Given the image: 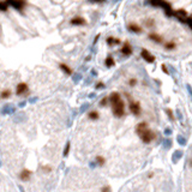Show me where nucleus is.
I'll return each instance as SVG.
<instances>
[{"mask_svg":"<svg viewBox=\"0 0 192 192\" xmlns=\"http://www.w3.org/2000/svg\"><path fill=\"white\" fill-rule=\"evenodd\" d=\"M110 104H112V110L113 114L116 118H121L125 114V104L124 101L121 100V96L119 93H112L108 97Z\"/></svg>","mask_w":192,"mask_h":192,"instance_id":"obj_1","label":"nucleus"},{"mask_svg":"<svg viewBox=\"0 0 192 192\" xmlns=\"http://www.w3.org/2000/svg\"><path fill=\"white\" fill-rule=\"evenodd\" d=\"M136 132L138 133V136L141 137V139L144 143H150L156 137V135L151 130L148 129V124L147 122H139L137 125V127H136Z\"/></svg>","mask_w":192,"mask_h":192,"instance_id":"obj_2","label":"nucleus"},{"mask_svg":"<svg viewBox=\"0 0 192 192\" xmlns=\"http://www.w3.org/2000/svg\"><path fill=\"white\" fill-rule=\"evenodd\" d=\"M174 17L180 22V23H186V19H187V17H189V13H187V11L186 10H184V8H179V10H177V11H174Z\"/></svg>","mask_w":192,"mask_h":192,"instance_id":"obj_3","label":"nucleus"},{"mask_svg":"<svg viewBox=\"0 0 192 192\" xmlns=\"http://www.w3.org/2000/svg\"><path fill=\"white\" fill-rule=\"evenodd\" d=\"M141 57H142L143 60L147 61L148 64H154V63H155V57H154L149 51H147L145 48H143V49L141 51Z\"/></svg>","mask_w":192,"mask_h":192,"instance_id":"obj_4","label":"nucleus"},{"mask_svg":"<svg viewBox=\"0 0 192 192\" xmlns=\"http://www.w3.org/2000/svg\"><path fill=\"white\" fill-rule=\"evenodd\" d=\"M141 110V103L138 101H130V112L133 115H139Z\"/></svg>","mask_w":192,"mask_h":192,"instance_id":"obj_5","label":"nucleus"},{"mask_svg":"<svg viewBox=\"0 0 192 192\" xmlns=\"http://www.w3.org/2000/svg\"><path fill=\"white\" fill-rule=\"evenodd\" d=\"M16 112V107L11 103H6L1 107V114L2 115H7V114H13Z\"/></svg>","mask_w":192,"mask_h":192,"instance_id":"obj_6","label":"nucleus"},{"mask_svg":"<svg viewBox=\"0 0 192 192\" xmlns=\"http://www.w3.org/2000/svg\"><path fill=\"white\" fill-rule=\"evenodd\" d=\"M6 2H7L8 6H12V7L17 8V10H22L24 7V5H25L24 0H6Z\"/></svg>","mask_w":192,"mask_h":192,"instance_id":"obj_7","label":"nucleus"},{"mask_svg":"<svg viewBox=\"0 0 192 192\" xmlns=\"http://www.w3.org/2000/svg\"><path fill=\"white\" fill-rule=\"evenodd\" d=\"M29 93V88L26 85V83H19L16 88V94L17 95H22V94H28Z\"/></svg>","mask_w":192,"mask_h":192,"instance_id":"obj_8","label":"nucleus"},{"mask_svg":"<svg viewBox=\"0 0 192 192\" xmlns=\"http://www.w3.org/2000/svg\"><path fill=\"white\" fill-rule=\"evenodd\" d=\"M71 25H85L87 24V20L83 18V17H79V16H76L73 17L71 20H70Z\"/></svg>","mask_w":192,"mask_h":192,"instance_id":"obj_9","label":"nucleus"},{"mask_svg":"<svg viewBox=\"0 0 192 192\" xmlns=\"http://www.w3.org/2000/svg\"><path fill=\"white\" fill-rule=\"evenodd\" d=\"M124 55H131L132 54V47L129 42H125L122 46H121V51H120Z\"/></svg>","mask_w":192,"mask_h":192,"instance_id":"obj_10","label":"nucleus"},{"mask_svg":"<svg viewBox=\"0 0 192 192\" xmlns=\"http://www.w3.org/2000/svg\"><path fill=\"white\" fill-rule=\"evenodd\" d=\"M127 29H129L131 33H135V34H141V33H142L141 25H138V24H136V23H130V24L127 25Z\"/></svg>","mask_w":192,"mask_h":192,"instance_id":"obj_11","label":"nucleus"},{"mask_svg":"<svg viewBox=\"0 0 192 192\" xmlns=\"http://www.w3.org/2000/svg\"><path fill=\"white\" fill-rule=\"evenodd\" d=\"M148 37H149V40H151V41H154L156 43H162L163 42V39L159 34H155V33H150L148 35Z\"/></svg>","mask_w":192,"mask_h":192,"instance_id":"obj_12","label":"nucleus"},{"mask_svg":"<svg viewBox=\"0 0 192 192\" xmlns=\"http://www.w3.org/2000/svg\"><path fill=\"white\" fill-rule=\"evenodd\" d=\"M30 177H31V172L28 171V169H24V171H22V172L19 173V179H20L22 181H28V180L30 179Z\"/></svg>","mask_w":192,"mask_h":192,"instance_id":"obj_13","label":"nucleus"},{"mask_svg":"<svg viewBox=\"0 0 192 192\" xmlns=\"http://www.w3.org/2000/svg\"><path fill=\"white\" fill-rule=\"evenodd\" d=\"M181 157H183V151H181V150H175V151L173 153V155H172V162H173V163H177Z\"/></svg>","mask_w":192,"mask_h":192,"instance_id":"obj_14","label":"nucleus"},{"mask_svg":"<svg viewBox=\"0 0 192 192\" xmlns=\"http://www.w3.org/2000/svg\"><path fill=\"white\" fill-rule=\"evenodd\" d=\"M26 120V115L24 113H19V114H16L13 116V121L14 122H23Z\"/></svg>","mask_w":192,"mask_h":192,"instance_id":"obj_15","label":"nucleus"},{"mask_svg":"<svg viewBox=\"0 0 192 192\" xmlns=\"http://www.w3.org/2000/svg\"><path fill=\"white\" fill-rule=\"evenodd\" d=\"M107 43L109 45V46H115V45H119L120 43V40L119 39H115V37H113V36H109V37H107Z\"/></svg>","mask_w":192,"mask_h":192,"instance_id":"obj_16","label":"nucleus"},{"mask_svg":"<svg viewBox=\"0 0 192 192\" xmlns=\"http://www.w3.org/2000/svg\"><path fill=\"white\" fill-rule=\"evenodd\" d=\"M104 64H106L107 67H112V66H114L115 61H114V59H113L112 55H108V57L106 58V60H104Z\"/></svg>","mask_w":192,"mask_h":192,"instance_id":"obj_17","label":"nucleus"},{"mask_svg":"<svg viewBox=\"0 0 192 192\" xmlns=\"http://www.w3.org/2000/svg\"><path fill=\"white\" fill-rule=\"evenodd\" d=\"M59 67H60V70H63L64 71V73H66V75H72V70L66 65V64H60L59 65Z\"/></svg>","mask_w":192,"mask_h":192,"instance_id":"obj_18","label":"nucleus"},{"mask_svg":"<svg viewBox=\"0 0 192 192\" xmlns=\"http://www.w3.org/2000/svg\"><path fill=\"white\" fill-rule=\"evenodd\" d=\"M82 79H83V75H82V73L77 72V73H73V75H72V81H73L75 83H79Z\"/></svg>","mask_w":192,"mask_h":192,"instance_id":"obj_19","label":"nucleus"},{"mask_svg":"<svg viewBox=\"0 0 192 192\" xmlns=\"http://www.w3.org/2000/svg\"><path fill=\"white\" fill-rule=\"evenodd\" d=\"M177 141H178V143H179L180 145H186V143H187L186 138H185L184 136H181V135H178V137H177Z\"/></svg>","mask_w":192,"mask_h":192,"instance_id":"obj_20","label":"nucleus"},{"mask_svg":"<svg viewBox=\"0 0 192 192\" xmlns=\"http://www.w3.org/2000/svg\"><path fill=\"white\" fill-rule=\"evenodd\" d=\"M175 47H177V45H175V42H167L166 45H165V48L167 49V51H172V49H175Z\"/></svg>","mask_w":192,"mask_h":192,"instance_id":"obj_21","label":"nucleus"},{"mask_svg":"<svg viewBox=\"0 0 192 192\" xmlns=\"http://www.w3.org/2000/svg\"><path fill=\"white\" fill-rule=\"evenodd\" d=\"M88 116H89V119H91V120H97V119L100 118V114H98L96 110H93V112L89 113Z\"/></svg>","mask_w":192,"mask_h":192,"instance_id":"obj_22","label":"nucleus"},{"mask_svg":"<svg viewBox=\"0 0 192 192\" xmlns=\"http://www.w3.org/2000/svg\"><path fill=\"white\" fill-rule=\"evenodd\" d=\"M95 162L98 165V166H103V165H104V162H106V160H104V157H102V156H97Z\"/></svg>","mask_w":192,"mask_h":192,"instance_id":"obj_23","label":"nucleus"},{"mask_svg":"<svg viewBox=\"0 0 192 192\" xmlns=\"http://www.w3.org/2000/svg\"><path fill=\"white\" fill-rule=\"evenodd\" d=\"M10 96H11V91L10 90H4L0 94V98H8Z\"/></svg>","mask_w":192,"mask_h":192,"instance_id":"obj_24","label":"nucleus"},{"mask_svg":"<svg viewBox=\"0 0 192 192\" xmlns=\"http://www.w3.org/2000/svg\"><path fill=\"white\" fill-rule=\"evenodd\" d=\"M172 147V141L171 139H165L163 141V148L165 149H169Z\"/></svg>","mask_w":192,"mask_h":192,"instance_id":"obj_25","label":"nucleus"},{"mask_svg":"<svg viewBox=\"0 0 192 192\" xmlns=\"http://www.w3.org/2000/svg\"><path fill=\"white\" fill-rule=\"evenodd\" d=\"M70 148H71V143H70V142H67V143H66V147H65V149H64V156H65V157L69 155V153H70Z\"/></svg>","mask_w":192,"mask_h":192,"instance_id":"obj_26","label":"nucleus"},{"mask_svg":"<svg viewBox=\"0 0 192 192\" xmlns=\"http://www.w3.org/2000/svg\"><path fill=\"white\" fill-rule=\"evenodd\" d=\"M89 106H90L89 103H84V104H82V106H81V108H79V113H81V114H82V113H84V112L89 108Z\"/></svg>","mask_w":192,"mask_h":192,"instance_id":"obj_27","label":"nucleus"},{"mask_svg":"<svg viewBox=\"0 0 192 192\" xmlns=\"http://www.w3.org/2000/svg\"><path fill=\"white\" fill-rule=\"evenodd\" d=\"M7 7H8V5L6 1H0V11H6Z\"/></svg>","mask_w":192,"mask_h":192,"instance_id":"obj_28","label":"nucleus"},{"mask_svg":"<svg viewBox=\"0 0 192 192\" xmlns=\"http://www.w3.org/2000/svg\"><path fill=\"white\" fill-rule=\"evenodd\" d=\"M166 113H167V115H168V118L172 120V121H174V115H173V112H172V109H166Z\"/></svg>","mask_w":192,"mask_h":192,"instance_id":"obj_29","label":"nucleus"},{"mask_svg":"<svg viewBox=\"0 0 192 192\" xmlns=\"http://www.w3.org/2000/svg\"><path fill=\"white\" fill-rule=\"evenodd\" d=\"M145 24H147V26H154V25H155V20H154L153 18L147 19V20H145Z\"/></svg>","mask_w":192,"mask_h":192,"instance_id":"obj_30","label":"nucleus"},{"mask_svg":"<svg viewBox=\"0 0 192 192\" xmlns=\"http://www.w3.org/2000/svg\"><path fill=\"white\" fill-rule=\"evenodd\" d=\"M162 0H150V4L155 7H160V4H161Z\"/></svg>","mask_w":192,"mask_h":192,"instance_id":"obj_31","label":"nucleus"},{"mask_svg":"<svg viewBox=\"0 0 192 192\" xmlns=\"http://www.w3.org/2000/svg\"><path fill=\"white\" fill-rule=\"evenodd\" d=\"M109 100H108V97H103L102 100H101V102H100V106L101 107H104L106 104H107V102H108Z\"/></svg>","mask_w":192,"mask_h":192,"instance_id":"obj_32","label":"nucleus"},{"mask_svg":"<svg viewBox=\"0 0 192 192\" xmlns=\"http://www.w3.org/2000/svg\"><path fill=\"white\" fill-rule=\"evenodd\" d=\"M185 24H187L189 25V28L192 30V16H189L187 17V19H186V23Z\"/></svg>","mask_w":192,"mask_h":192,"instance_id":"obj_33","label":"nucleus"},{"mask_svg":"<svg viewBox=\"0 0 192 192\" xmlns=\"http://www.w3.org/2000/svg\"><path fill=\"white\" fill-rule=\"evenodd\" d=\"M161 69H162V71L166 73V75H169V70L167 69V66H166V64H162L161 65Z\"/></svg>","mask_w":192,"mask_h":192,"instance_id":"obj_34","label":"nucleus"},{"mask_svg":"<svg viewBox=\"0 0 192 192\" xmlns=\"http://www.w3.org/2000/svg\"><path fill=\"white\" fill-rule=\"evenodd\" d=\"M129 84H130L131 87H135V85L137 84V79H136V78H131V79L129 81Z\"/></svg>","mask_w":192,"mask_h":192,"instance_id":"obj_35","label":"nucleus"},{"mask_svg":"<svg viewBox=\"0 0 192 192\" xmlns=\"http://www.w3.org/2000/svg\"><path fill=\"white\" fill-rule=\"evenodd\" d=\"M96 89H102V88H104V84L102 83V82H97V84L95 85Z\"/></svg>","mask_w":192,"mask_h":192,"instance_id":"obj_36","label":"nucleus"},{"mask_svg":"<svg viewBox=\"0 0 192 192\" xmlns=\"http://www.w3.org/2000/svg\"><path fill=\"white\" fill-rule=\"evenodd\" d=\"M37 100H39V97H37V96H33V97H30V98H29V102H30V103H35Z\"/></svg>","mask_w":192,"mask_h":192,"instance_id":"obj_37","label":"nucleus"},{"mask_svg":"<svg viewBox=\"0 0 192 192\" xmlns=\"http://www.w3.org/2000/svg\"><path fill=\"white\" fill-rule=\"evenodd\" d=\"M165 135H166V136H171V135H172V129L167 127V129L165 130Z\"/></svg>","mask_w":192,"mask_h":192,"instance_id":"obj_38","label":"nucleus"},{"mask_svg":"<svg viewBox=\"0 0 192 192\" xmlns=\"http://www.w3.org/2000/svg\"><path fill=\"white\" fill-rule=\"evenodd\" d=\"M25 104H26V101H20V102L18 103V107H19V108H24Z\"/></svg>","mask_w":192,"mask_h":192,"instance_id":"obj_39","label":"nucleus"},{"mask_svg":"<svg viewBox=\"0 0 192 192\" xmlns=\"http://www.w3.org/2000/svg\"><path fill=\"white\" fill-rule=\"evenodd\" d=\"M186 89H187V91H189V94H190V96H191V98H192V87L190 84H187V85H186Z\"/></svg>","mask_w":192,"mask_h":192,"instance_id":"obj_40","label":"nucleus"},{"mask_svg":"<svg viewBox=\"0 0 192 192\" xmlns=\"http://www.w3.org/2000/svg\"><path fill=\"white\" fill-rule=\"evenodd\" d=\"M101 191L102 192H110V187H109V186H103Z\"/></svg>","mask_w":192,"mask_h":192,"instance_id":"obj_41","label":"nucleus"},{"mask_svg":"<svg viewBox=\"0 0 192 192\" xmlns=\"http://www.w3.org/2000/svg\"><path fill=\"white\" fill-rule=\"evenodd\" d=\"M90 73H91V76H93V77H96V76H97V71H96L95 69H93V70L90 71Z\"/></svg>","mask_w":192,"mask_h":192,"instance_id":"obj_42","label":"nucleus"},{"mask_svg":"<svg viewBox=\"0 0 192 192\" xmlns=\"http://www.w3.org/2000/svg\"><path fill=\"white\" fill-rule=\"evenodd\" d=\"M42 169H43V171H46V172H51V171H52V168H51V167H42Z\"/></svg>","mask_w":192,"mask_h":192,"instance_id":"obj_43","label":"nucleus"},{"mask_svg":"<svg viewBox=\"0 0 192 192\" xmlns=\"http://www.w3.org/2000/svg\"><path fill=\"white\" fill-rule=\"evenodd\" d=\"M96 165H97L96 162H90V163H89V166H90V168H95V167H96Z\"/></svg>","mask_w":192,"mask_h":192,"instance_id":"obj_44","label":"nucleus"},{"mask_svg":"<svg viewBox=\"0 0 192 192\" xmlns=\"http://www.w3.org/2000/svg\"><path fill=\"white\" fill-rule=\"evenodd\" d=\"M177 114H178V118H179V119H180V120H183V115H181V113H180V112H179V110H178V112H177Z\"/></svg>","mask_w":192,"mask_h":192,"instance_id":"obj_45","label":"nucleus"},{"mask_svg":"<svg viewBox=\"0 0 192 192\" xmlns=\"http://www.w3.org/2000/svg\"><path fill=\"white\" fill-rule=\"evenodd\" d=\"M90 1H93V2H102V1H104V0H90Z\"/></svg>","mask_w":192,"mask_h":192,"instance_id":"obj_46","label":"nucleus"},{"mask_svg":"<svg viewBox=\"0 0 192 192\" xmlns=\"http://www.w3.org/2000/svg\"><path fill=\"white\" fill-rule=\"evenodd\" d=\"M90 59H91V57H90V55H89V57H87V58H85V60H87V61H88V60H90Z\"/></svg>","mask_w":192,"mask_h":192,"instance_id":"obj_47","label":"nucleus"},{"mask_svg":"<svg viewBox=\"0 0 192 192\" xmlns=\"http://www.w3.org/2000/svg\"><path fill=\"white\" fill-rule=\"evenodd\" d=\"M89 97H91V98H93V97H95V94H90V95H89Z\"/></svg>","mask_w":192,"mask_h":192,"instance_id":"obj_48","label":"nucleus"},{"mask_svg":"<svg viewBox=\"0 0 192 192\" xmlns=\"http://www.w3.org/2000/svg\"><path fill=\"white\" fill-rule=\"evenodd\" d=\"M190 165H191V167H192V160L190 161Z\"/></svg>","mask_w":192,"mask_h":192,"instance_id":"obj_49","label":"nucleus"},{"mask_svg":"<svg viewBox=\"0 0 192 192\" xmlns=\"http://www.w3.org/2000/svg\"><path fill=\"white\" fill-rule=\"evenodd\" d=\"M0 167H1V161H0Z\"/></svg>","mask_w":192,"mask_h":192,"instance_id":"obj_50","label":"nucleus"},{"mask_svg":"<svg viewBox=\"0 0 192 192\" xmlns=\"http://www.w3.org/2000/svg\"><path fill=\"white\" fill-rule=\"evenodd\" d=\"M0 183H1V177H0Z\"/></svg>","mask_w":192,"mask_h":192,"instance_id":"obj_51","label":"nucleus"}]
</instances>
